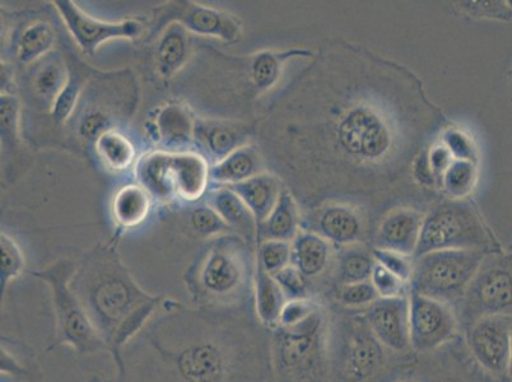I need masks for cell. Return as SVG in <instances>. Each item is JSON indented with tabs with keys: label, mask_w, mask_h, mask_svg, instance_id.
<instances>
[{
	"label": "cell",
	"mask_w": 512,
	"mask_h": 382,
	"mask_svg": "<svg viewBox=\"0 0 512 382\" xmlns=\"http://www.w3.org/2000/svg\"><path fill=\"white\" fill-rule=\"evenodd\" d=\"M271 340L254 306L208 309L165 297L113 361L118 382H273Z\"/></svg>",
	"instance_id": "6da1fadb"
},
{
	"label": "cell",
	"mask_w": 512,
	"mask_h": 382,
	"mask_svg": "<svg viewBox=\"0 0 512 382\" xmlns=\"http://www.w3.org/2000/svg\"><path fill=\"white\" fill-rule=\"evenodd\" d=\"M333 97L319 100V107L309 110V148L327 155L321 163L337 162V170L357 175V180L370 181V185L384 183L399 175L400 169L409 166L422 151L420 139L409 138L416 134V121L411 113L427 109L432 104L417 107L400 106V100L422 91L417 90L406 97L395 96V88L361 79L352 86L330 87ZM421 121V120H420Z\"/></svg>",
	"instance_id": "7a4b0ae2"
},
{
	"label": "cell",
	"mask_w": 512,
	"mask_h": 382,
	"mask_svg": "<svg viewBox=\"0 0 512 382\" xmlns=\"http://www.w3.org/2000/svg\"><path fill=\"white\" fill-rule=\"evenodd\" d=\"M118 244L115 236L88 250L72 277L74 292L113 358L142 332L165 300L139 286L121 259Z\"/></svg>",
	"instance_id": "3957f363"
},
{
	"label": "cell",
	"mask_w": 512,
	"mask_h": 382,
	"mask_svg": "<svg viewBox=\"0 0 512 382\" xmlns=\"http://www.w3.org/2000/svg\"><path fill=\"white\" fill-rule=\"evenodd\" d=\"M256 246L228 234L209 240L189 265L184 283L192 304L208 309L254 306Z\"/></svg>",
	"instance_id": "277c9868"
},
{
	"label": "cell",
	"mask_w": 512,
	"mask_h": 382,
	"mask_svg": "<svg viewBox=\"0 0 512 382\" xmlns=\"http://www.w3.org/2000/svg\"><path fill=\"white\" fill-rule=\"evenodd\" d=\"M329 309L333 382H395L413 375L416 354H398L386 348L372 333L363 311L344 310L332 304Z\"/></svg>",
	"instance_id": "5b68a950"
},
{
	"label": "cell",
	"mask_w": 512,
	"mask_h": 382,
	"mask_svg": "<svg viewBox=\"0 0 512 382\" xmlns=\"http://www.w3.org/2000/svg\"><path fill=\"white\" fill-rule=\"evenodd\" d=\"M327 301L300 324L271 330L273 382H333Z\"/></svg>",
	"instance_id": "8992f818"
},
{
	"label": "cell",
	"mask_w": 512,
	"mask_h": 382,
	"mask_svg": "<svg viewBox=\"0 0 512 382\" xmlns=\"http://www.w3.org/2000/svg\"><path fill=\"white\" fill-rule=\"evenodd\" d=\"M209 171L211 165L198 152L156 149L138 158L134 177L155 204L194 206L202 202L211 189Z\"/></svg>",
	"instance_id": "52a82bcc"
},
{
	"label": "cell",
	"mask_w": 512,
	"mask_h": 382,
	"mask_svg": "<svg viewBox=\"0 0 512 382\" xmlns=\"http://www.w3.org/2000/svg\"><path fill=\"white\" fill-rule=\"evenodd\" d=\"M77 262L59 259L43 269L32 272L31 276L40 279L49 287L55 315V343L50 347H68L79 356L107 352L109 348L99 330L93 325L85 306L82 305L72 287V277Z\"/></svg>",
	"instance_id": "ba28073f"
},
{
	"label": "cell",
	"mask_w": 512,
	"mask_h": 382,
	"mask_svg": "<svg viewBox=\"0 0 512 382\" xmlns=\"http://www.w3.org/2000/svg\"><path fill=\"white\" fill-rule=\"evenodd\" d=\"M502 245L484 222L476 204L467 200H444L425 218L414 258L441 250H481L486 253Z\"/></svg>",
	"instance_id": "9c48e42d"
},
{
	"label": "cell",
	"mask_w": 512,
	"mask_h": 382,
	"mask_svg": "<svg viewBox=\"0 0 512 382\" xmlns=\"http://www.w3.org/2000/svg\"><path fill=\"white\" fill-rule=\"evenodd\" d=\"M137 101L136 81L128 76V72L104 73L101 76L92 73L68 125L72 124L78 139L92 147L102 133L119 129L121 118H132Z\"/></svg>",
	"instance_id": "30bf717a"
},
{
	"label": "cell",
	"mask_w": 512,
	"mask_h": 382,
	"mask_svg": "<svg viewBox=\"0 0 512 382\" xmlns=\"http://www.w3.org/2000/svg\"><path fill=\"white\" fill-rule=\"evenodd\" d=\"M486 254L481 250H441L418 256L409 290L455 309Z\"/></svg>",
	"instance_id": "8fae6325"
},
{
	"label": "cell",
	"mask_w": 512,
	"mask_h": 382,
	"mask_svg": "<svg viewBox=\"0 0 512 382\" xmlns=\"http://www.w3.org/2000/svg\"><path fill=\"white\" fill-rule=\"evenodd\" d=\"M455 312L462 334L479 319L512 316V248L484 255Z\"/></svg>",
	"instance_id": "7c38bea8"
},
{
	"label": "cell",
	"mask_w": 512,
	"mask_h": 382,
	"mask_svg": "<svg viewBox=\"0 0 512 382\" xmlns=\"http://www.w3.org/2000/svg\"><path fill=\"white\" fill-rule=\"evenodd\" d=\"M171 25H179L189 34L212 37L228 45L239 43L244 30L240 18L223 9L192 0H171L153 9L147 41L155 40Z\"/></svg>",
	"instance_id": "4fadbf2b"
},
{
	"label": "cell",
	"mask_w": 512,
	"mask_h": 382,
	"mask_svg": "<svg viewBox=\"0 0 512 382\" xmlns=\"http://www.w3.org/2000/svg\"><path fill=\"white\" fill-rule=\"evenodd\" d=\"M411 348L416 356H427L462 337L453 306L435 298L409 293Z\"/></svg>",
	"instance_id": "5bb4252c"
},
{
	"label": "cell",
	"mask_w": 512,
	"mask_h": 382,
	"mask_svg": "<svg viewBox=\"0 0 512 382\" xmlns=\"http://www.w3.org/2000/svg\"><path fill=\"white\" fill-rule=\"evenodd\" d=\"M463 339L470 357L484 374L509 381L512 316L479 319L464 330Z\"/></svg>",
	"instance_id": "9a60e30c"
},
{
	"label": "cell",
	"mask_w": 512,
	"mask_h": 382,
	"mask_svg": "<svg viewBox=\"0 0 512 382\" xmlns=\"http://www.w3.org/2000/svg\"><path fill=\"white\" fill-rule=\"evenodd\" d=\"M59 17L83 54L93 55L102 45L114 40H137L144 34L142 18H127L116 22L101 21L88 15L72 0H53Z\"/></svg>",
	"instance_id": "2e32d148"
},
{
	"label": "cell",
	"mask_w": 512,
	"mask_h": 382,
	"mask_svg": "<svg viewBox=\"0 0 512 382\" xmlns=\"http://www.w3.org/2000/svg\"><path fill=\"white\" fill-rule=\"evenodd\" d=\"M4 29L2 62L30 67L54 51L57 31L53 22L39 13L2 17Z\"/></svg>",
	"instance_id": "e0dca14e"
},
{
	"label": "cell",
	"mask_w": 512,
	"mask_h": 382,
	"mask_svg": "<svg viewBox=\"0 0 512 382\" xmlns=\"http://www.w3.org/2000/svg\"><path fill=\"white\" fill-rule=\"evenodd\" d=\"M413 375L421 382H509L484 374L465 347L463 335L427 356H417Z\"/></svg>",
	"instance_id": "ac0fdd59"
},
{
	"label": "cell",
	"mask_w": 512,
	"mask_h": 382,
	"mask_svg": "<svg viewBox=\"0 0 512 382\" xmlns=\"http://www.w3.org/2000/svg\"><path fill=\"white\" fill-rule=\"evenodd\" d=\"M363 315L372 333L386 348L398 354L413 353L409 295L377 298L374 304L363 311Z\"/></svg>",
	"instance_id": "d6986e66"
},
{
	"label": "cell",
	"mask_w": 512,
	"mask_h": 382,
	"mask_svg": "<svg viewBox=\"0 0 512 382\" xmlns=\"http://www.w3.org/2000/svg\"><path fill=\"white\" fill-rule=\"evenodd\" d=\"M253 135L254 127L248 123L220 118H197L194 151L206 158L209 165H216L236 149L248 146Z\"/></svg>",
	"instance_id": "ffe728a7"
},
{
	"label": "cell",
	"mask_w": 512,
	"mask_h": 382,
	"mask_svg": "<svg viewBox=\"0 0 512 382\" xmlns=\"http://www.w3.org/2000/svg\"><path fill=\"white\" fill-rule=\"evenodd\" d=\"M337 248L328 240L302 228L292 241V265L313 286L315 297L327 298Z\"/></svg>",
	"instance_id": "44dd1931"
},
{
	"label": "cell",
	"mask_w": 512,
	"mask_h": 382,
	"mask_svg": "<svg viewBox=\"0 0 512 382\" xmlns=\"http://www.w3.org/2000/svg\"><path fill=\"white\" fill-rule=\"evenodd\" d=\"M26 99L37 110L51 114L69 78V64L58 50L26 68L22 76Z\"/></svg>",
	"instance_id": "7402d4cb"
},
{
	"label": "cell",
	"mask_w": 512,
	"mask_h": 382,
	"mask_svg": "<svg viewBox=\"0 0 512 382\" xmlns=\"http://www.w3.org/2000/svg\"><path fill=\"white\" fill-rule=\"evenodd\" d=\"M302 228L324 237L335 248L362 244L366 226L357 208L347 203H329L316 209Z\"/></svg>",
	"instance_id": "603a6c76"
},
{
	"label": "cell",
	"mask_w": 512,
	"mask_h": 382,
	"mask_svg": "<svg viewBox=\"0 0 512 382\" xmlns=\"http://www.w3.org/2000/svg\"><path fill=\"white\" fill-rule=\"evenodd\" d=\"M197 118L188 105L169 102L156 111L155 118L148 120V138L162 151H194Z\"/></svg>",
	"instance_id": "cb8c5ba5"
},
{
	"label": "cell",
	"mask_w": 512,
	"mask_h": 382,
	"mask_svg": "<svg viewBox=\"0 0 512 382\" xmlns=\"http://www.w3.org/2000/svg\"><path fill=\"white\" fill-rule=\"evenodd\" d=\"M425 214L413 208H395L381 220L371 248L416 254Z\"/></svg>",
	"instance_id": "d4e9b609"
},
{
	"label": "cell",
	"mask_w": 512,
	"mask_h": 382,
	"mask_svg": "<svg viewBox=\"0 0 512 382\" xmlns=\"http://www.w3.org/2000/svg\"><path fill=\"white\" fill-rule=\"evenodd\" d=\"M314 57L309 49L262 50L245 58H239L244 67V77L248 79L250 90L255 96H262L278 86L285 72L286 64L293 59Z\"/></svg>",
	"instance_id": "484cf974"
},
{
	"label": "cell",
	"mask_w": 512,
	"mask_h": 382,
	"mask_svg": "<svg viewBox=\"0 0 512 382\" xmlns=\"http://www.w3.org/2000/svg\"><path fill=\"white\" fill-rule=\"evenodd\" d=\"M204 202L208 203L214 211L220 214L232 234L256 246L258 225L244 200L227 186H217L208 190Z\"/></svg>",
	"instance_id": "4316f807"
},
{
	"label": "cell",
	"mask_w": 512,
	"mask_h": 382,
	"mask_svg": "<svg viewBox=\"0 0 512 382\" xmlns=\"http://www.w3.org/2000/svg\"><path fill=\"white\" fill-rule=\"evenodd\" d=\"M267 172L262 152L256 144L236 149L230 156L211 166L209 180L211 188L231 186Z\"/></svg>",
	"instance_id": "83f0119b"
},
{
	"label": "cell",
	"mask_w": 512,
	"mask_h": 382,
	"mask_svg": "<svg viewBox=\"0 0 512 382\" xmlns=\"http://www.w3.org/2000/svg\"><path fill=\"white\" fill-rule=\"evenodd\" d=\"M153 41H155L153 57H155L157 76L164 81H169L188 63L190 51H192V39L183 27L171 25Z\"/></svg>",
	"instance_id": "f1b7e54d"
},
{
	"label": "cell",
	"mask_w": 512,
	"mask_h": 382,
	"mask_svg": "<svg viewBox=\"0 0 512 382\" xmlns=\"http://www.w3.org/2000/svg\"><path fill=\"white\" fill-rule=\"evenodd\" d=\"M227 188L234 190L244 200L259 228L276 208L285 185L277 175L264 172L244 183L227 186Z\"/></svg>",
	"instance_id": "f546056e"
},
{
	"label": "cell",
	"mask_w": 512,
	"mask_h": 382,
	"mask_svg": "<svg viewBox=\"0 0 512 382\" xmlns=\"http://www.w3.org/2000/svg\"><path fill=\"white\" fill-rule=\"evenodd\" d=\"M375 264L372 248L363 242L337 248L332 274H330L328 296L335 287L343 284L370 281Z\"/></svg>",
	"instance_id": "4dcf8cb0"
},
{
	"label": "cell",
	"mask_w": 512,
	"mask_h": 382,
	"mask_svg": "<svg viewBox=\"0 0 512 382\" xmlns=\"http://www.w3.org/2000/svg\"><path fill=\"white\" fill-rule=\"evenodd\" d=\"M153 200L148 191L137 183L121 186L111 202L116 228L120 232L134 230L150 216Z\"/></svg>",
	"instance_id": "1f68e13d"
},
{
	"label": "cell",
	"mask_w": 512,
	"mask_h": 382,
	"mask_svg": "<svg viewBox=\"0 0 512 382\" xmlns=\"http://www.w3.org/2000/svg\"><path fill=\"white\" fill-rule=\"evenodd\" d=\"M302 230L299 203L288 188L283 189L276 208L258 228L256 245L265 240L292 242Z\"/></svg>",
	"instance_id": "d6a6232c"
},
{
	"label": "cell",
	"mask_w": 512,
	"mask_h": 382,
	"mask_svg": "<svg viewBox=\"0 0 512 382\" xmlns=\"http://www.w3.org/2000/svg\"><path fill=\"white\" fill-rule=\"evenodd\" d=\"M92 148L102 166L114 174L134 169L138 161L136 146L120 129L102 133Z\"/></svg>",
	"instance_id": "836d02e7"
},
{
	"label": "cell",
	"mask_w": 512,
	"mask_h": 382,
	"mask_svg": "<svg viewBox=\"0 0 512 382\" xmlns=\"http://www.w3.org/2000/svg\"><path fill=\"white\" fill-rule=\"evenodd\" d=\"M287 297L276 278L256 263L254 310L256 318L269 330L277 328Z\"/></svg>",
	"instance_id": "e575fe53"
},
{
	"label": "cell",
	"mask_w": 512,
	"mask_h": 382,
	"mask_svg": "<svg viewBox=\"0 0 512 382\" xmlns=\"http://www.w3.org/2000/svg\"><path fill=\"white\" fill-rule=\"evenodd\" d=\"M69 64V78L67 85L63 88L57 101L51 110V118L59 127H67L69 121L76 113L79 101L82 99L88 81L92 76L90 69L85 67H76L73 62Z\"/></svg>",
	"instance_id": "d590c367"
},
{
	"label": "cell",
	"mask_w": 512,
	"mask_h": 382,
	"mask_svg": "<svg viewBox=\"0 0 512 382\" xmlns=\"http://www.w3.org/2000/svg\"><path fill=\"white\" fill-rule=\"evenodd\" d=\"M478 163L454 160L441 179L440 189L451 200H467L476 190Z\"/></svg>",
	"instance_id": "8d00e7d4"
},
{
	"label": "cell",
	"mask_w": 512,
	"mask_h": 382,
	"mask_svg": "<svg viewBox=\"0 0 512 382\" xmlns=\"http://www.w3.org/2000/svg\"><path fill=\"white\" fill-rule=\"evenodd\" d=\"M377 298L380 297L371 281H365L335 287L325 301L344 310L365 311Z\"/></svg>",
	"instance_id": "74e56055"
},
{
	"label": "cell",
	"mask_w": 512,
	"mask_h": 382,
	"mask_svg": "<svg viewBox=\"0 0 512 382\" xmlns=\"http://www.w3.org/2000/svg\"><path fill=\"white\" fill-rule=\"evenodd\" d=\"M0 254H2V265H0V282H2V296L6 295L8 287L16 279L26 272V256L21 245L15 237L7 232L0 234Z\"/></svg>",
	"instance_id": "f35d334b"
},
{
	"label": "cell",
	"mask_w": 512,
	"mask_h": 382,
	"mask_svg": "<svg viewBox=\"0 0 512 382\" xmlns=\"http://www.w3.org/2000/svg\"><path fill=\"white\" fill-rule=\"evenodd\" d=\"M189 222L194 234L200 239L212 240L214 237L232 234L220 214L206 202L194 204L190 208Z\"/></svg>",
	"instance_id": "ab89813d"
},
{
	"label": "cell",
	"mask_w": 512,
	"mask_h": 382,
	"mask_svg": "<svg viewBox=\"0 0 512 382\" xmlns=\"http://www.w3.org/2000/svg\"><path fill=\"white\" fill-rule=\"evenodd\" d=\"M22 102L17 95H0V134L2 146L16 147L21 142Z\"/></svg>",
	"instance_id": "60d3db41"
},
{
	"label": "cell",
	"mask_w": 512,
	"mask_h": 382,
	"mask_svg": "<svg viewBox=\"0 0 512 382\" xmlns=\"http://www.w3.org/2000/svg\"><path fill=\"white\" fill-rule=\"evenodd\" d=\"M256 263L276 276L292 264V242L265 240L256 245Z\"/></svg>",
	"instance_id": "b9f144b4"
},
{
	"label": "cell",
	"mask_w": 512,
	"mask_h": 382,
	"mask_svg": "<svg viewBox=\"0 0 512 382\" xmlns=\"http://www.w3.org/2000/svg\"><path fill=\"white\" fill-rule=\"evenodd\" d=\"M455 8L463 15L478 20L509 22L512 20V0H468L456 2Z\"/></svg>",
	"instance_id": "7bdbcfd3"
},
{
	"label": "cell",
	"mask_w": 512,
	"mask_h": 382,
	"mask_svg": "<svg viewBox=\"0 0 512 382\" xmlns=\"http://www.w3.org/2000/svg\"><path fill=\"white\" fill-rule=\"evenodd\" d=\"M440 142L444 144L454 160L479 162V149L476 139L463 128L448 127L442 130Z\"/></svg>",
	"instance_id": "ee69618b"
},
{
	"label": "cell",
	"mask_w": 512,
	"mask_h": 382,
	"mask_svg": "<svg viewBox=\"0 0 512 382\" xmlns=\"http://www.w3.org/2000/svg\"><path fill=\"white\" fill-rule=\"evenodd\" d=\"M273 277L276 278L287 300H301V298L315 297L311 283L307 281V279L302 276L300 270L293 267L292 264Z\"/></svg>",
	"instance_id": "f6af8a7d"
},
{
	"label": "cell",
	"mask_w": 512,
	"mask_h": 382,
	"mask_svg": "<svg viewBox=\"0 0 512 382\" xmlns=\"http://www.w3.org/2000/svg\"><path fill=\"white\" fill-rule=\"evenodd\" d=\"M370 281L380 298L408 296L411 293L407 282L377 263L372 270Z\"/></svg>",
	"instance_id": "bcb514c9"
},
{
	"label": "cell",
	"mask_w": 512,
	"mask_h": 382,
	"mask_svg": "<svg viewBox=\"0 0 512 382\" xmlns=\"http://www.w3.org/2000/svg\"><path fill=\"white\" fill-rule=\"evenodd\" d=\"M375 262L381 267L388 269L389 272L395 274L404 282H411L414 270V256L400 254L397 251L381 250L372 248Z\"/></svg>",
	"instance_id": "7dc6e473"
},
{
	"label": "cell",
	"mask_w": 512,
	"mask_h": 382,
	"mask_svg": "<svg viewBox=\"0 0 512 382\" xmlns=\"http://www.w3.org/2000/svg\"><path fill=\"white\" fill-rule=\"evenodd\" d=\"M453 161V156L450 155L448 148H446L444 144L440 142L439 138H437L434 143H431L430 146H428V166H430L432 175L435 176L437 183H439V188L441 185L442 176H444L445 171L449 169V166Z\"/></svg>",
	"instance_id": "c3c4849f"
},
{
	"label": "cell",
	"mask_w": 512,
	"mask_h": 382,
	"mask_svg": "<svg viewBox=\"0 0 512 382\" xmlns=\"http://www.w3.org/2000/svg\"><path fill=\"white\" fill-rule=\"evenodd\" d=\"M0 76H2V79H0V95H17L16 65L2 62Z\"/></svg>",
	"instance_id": "681fc988"
},
{
	"label": "cell",
	"mask_w": 512,
	"mask_h": 382,
	"mask_svg": "<svg viewBox=\"0 0 512 382\" xmlns=\"http://www.w3.org/2000/svg\"><path fill=\"white\" fill-rule=\"evenodd\" d=\"M395 382H421V381L418 380L416 376L411 375V376L403 377V379H400Z\"/></svg>",
	"instance_id": "f907efd6"
},
{
	"label": "cell",
	"mask_w": 512,
	"mask_h": 382,
	"mask_svg": "<svg viewBox=\"0 0 512 382\" xmlns=\"http://www.w3.org/2000/svg\"><path fill=\"white\" fill-rule=\"evenodd\" d=\"M87 382H109L104 379V377H101L100 375H92L90 379H88Z\"/></svg>",
	"instance_id": "816d5d0a"
},
{
	"label": "cell",
	"mask_w": 512,
	"mask_h": 382,
	"mask_svg": "<svg viewBox=\"0 0 512 382\" xmlns=\"http://www.w3.org/2000/svg\"><path fill=\"white\" fill-rule=\"evenodd\" d=\"M509 381L512 382V346H511L510 363H509Z\"/></svg>",
	"instance_id": "f5cc1de1"
}]
</instances>
